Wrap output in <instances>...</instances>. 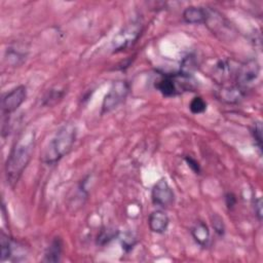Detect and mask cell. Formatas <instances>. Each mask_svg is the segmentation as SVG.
<instances>
[{
	"mask_svg": "<svg viewBox=\"0 0 263 263\" xmlns=\"http://www.w3.org/2000/svg\"><path fill=\"white\" fill-rule=\"evenodd\" d=\"M35 142L34 130L23 132L14 141L5 162V177L10 187L13 188L16 185L28 166L34 152Z\"/></svg>",
	"mask_w": 263,
	"mask_h": 263,
	"instance_id": "cell-1",
	"label": "cell"
},
{
	"mask_svg": "<svg viewBox=\"0 0 263 263\" xmlns=\"http://www.w3.org/2000/svg\"><path fill=\"white\" fill-rule=\"evenodd\" d=\"M77 128L75 124L68 122L61 126L48 142L42 155V161L47 165L58 163L66 156L76 141Z\"/></svg>",
	"mask_w": 263,
	"mask_h": 263,
	"instance_id": "cell-2",
	"label": "cell"
},
{
	"mask_svg": "<svg viewBox=\"0 0 263 263\" xmlns=\"http://www.w3.org/2000/svg\"><path fill=\"white\" fill-rule=\"evenodd\" d=\"M196 80L193 75L186 74L180 70L174 73H159L154 81V87L163 97L173 98L187 91L196 89Z\"/></svg>",
	"mask_w": 263,
	"mask_h": 263,
	"instance_id": "cell-3",
	"label": "cell"
},
{
	"mask_svg": "<svg viewBox=\"0 0 263 263\" xmlns=\"http://www.w3.org/2000/svg\"><path fill=\"white\" fill-rule=\"evenodd\" d=\"M142 30L143 26L139 21H134L122 27L112 39L111 46L113 51L118 52L132 47L141 36Z\"/></svg>",
	"mask_w": 263,
	"mask_h": 263,
	"instance_id": "cell-4",
	"label": "cell"
},
{
	"mask_svg": "<svg viewBox=\"0 0 263 263\" xmlns=\"http://www.w3.org/2000/svg\"><path fill=\"white\" fill-rule=\"evenodd\" d=\"M129 90L130 85L126 80L114 81L103 99L101 114L109 113L121 105L126 100Z\"/></svg>",
	"mask_w": 263,
	"mask_h": 263,
	"instance_id": "cell-5",
	"label": "cell"
},
{
	"mask_svg": "<svg viewBox=\"0 0 263 263\" xmlns=\"http://www.w3.org/2000/svg\"><path fill=\"white\" fill-rule=\"evenodd\" d=\"M260 74V65L257 60L250 59L239 64L236 69L234 83L238 86L248 89L250 84L255 82Z\"/></svg>",
	"mask_w": 263,
	"mask_h": 263,
	"instance_id": "cell-6",
	"label": "cell"
},
{
	"mask_svg": "<svg viewBox=\"0 0 263 263\" xmlns=\"http://www.w3.org/2000/svg\"><path fill=\"white\" fill-rule=\"evenodd\" d=\"M26 99L27 87L25 85H18L5 92L1 99V111L3 117H8L11 113L15 112Z\"/></svg>",
	"mask_w": 263,
	"mask_h": 263,
	"instance_id": "cell-7",
	"label": "cell"
},
{
	"mask_svg": "<svg viewBox=\"0 0 263 263\" xmlns=\"http://www.w3.org/2000/svg\"><path fill=\"white\" fill-rule=\"evenodd\" d=\"M151 200L160 208H168L175 202V193L165 179L158 180L152 187Z\"/></svg>",
	"mask_w": 263,
	"mask_h": 263,
	"instance_id": "cell-8",
	"label": "cell"
},
{
	"mask_svg": "<svg viewBox=\"0 0 263 263\" xmlns=\"http://www.w3.org/2000/svg\"><path fill=\"white\" fill-rule=\"evenodd\" d=\"M247 90L248 89L242 88L235 83H227L219 85V88L216 90L215 96L219 101L225 104L233 105L241 102L245 99V97L247 96Z\"/></svg>",
	"mask_w": 263,
	"mask_h": 263,
	"instance_id": "cell-9",
	"label": "cell"
},
{
	"mask_svg": "<svg viewBox=\"0 0 263 263\" xmlns=\"http://www.w3.org/2000/svg\"><path fill=\"white\" fill-rule=\"evenodd\" d=\"M237 66L230 60H219L212 67V77L219 85L227 84L229 79L235 77Z\"/></svg>",
	"mask_w": 263,
	"mask_h": 263,
	"instance_id": "cell-10",
	"label": "cell"
},
{
	"mask_svg": "<svg viewBox=\"0 0 263 263\" xmlns=\"http://www.w3.org/2000/svg\"><path fill=\"white\" fill-rule=\"evenodd\" d=\"M28 57V48L25 44L14 43L7 47L4 55V60L7 65L12 67L21 66Z\"/></svg>",
	"mask_w": 263,
	"mask_h": 263,
	"instance_id": "cell-11",
	"label": "cell"
},
{
	"mask_svg": "<svg viewBox=\"0 0 263 263\" xmlns=\"http://www.w3.org/2000/svg\"><path fill=\"white\" fill-rule=\"evenodd\" d=\"M170 218L167 214L161 210L153 211L148 217V226L150 230L157 234H162L167 230Z\"/></svg>",
	"mask_w": 263,
	"mask_h": 263,
	"instance_id": "cell-12",
	"label": "cell"
},
{
	"mask_svg": "<svg viewBox=\"0 0 263 263\" xmlns=\"http://www.w3.org/2000/svg\"><path fill=\"white\" fill-rule=\"evenodd\" d=\"M182 17L187 24H205L209 17V9L202 6H188L183 10Z\"/></svg>",
	"mask_w": 263,
	"mask_h": 263,
	"instance_id": "cell-13",
	"label": "cell"
},
{
	"mask_svg": "<svg viewBox=\"0 0 263 263\" xmlns=\"http://www.w3.org/2000/svg\"><path fill=\"white\" fill-rule=\"evenodd\" d=\"M63 247H64L63 239L60 236L53 237L45 250L42 261L48 262V263L60 262L63 255V250H64Z\"/></svg>",
	"mask_w": 263,
	"mask_h": 263,
	"instance_id": "cell-14",
	"label": "cell"
},
{
	"mask_svg": "<svg viewBox=\"0 0 263 263\" xmlns=\"http://www.w3.org/2000/svg\"><path fill=\"white\" fill-rule=\"evenodd\" d=\"M190 233L194 241L201 248H206L210 242V229L208 225L202 221H197L190 228Z\"/></svg>",
	"mask_w": 263,
	"mask_h": 263,
	"instance_id": "cell-15",
	"label": "cell"
},
{
	"mask_svg": "<svg viewBox=\"0 0 263 263\" xmlns=\"http://www.w3.org/2000/svg\"><path fill=\"white\" fill-rule=\"evenodd\" d=\"M118 235H119V231L117 228L110 227V226L103 227L99 231V233L96 237V243H97V246L104 247V246L108 245L109 242H111L114 238L118 237Z\"/></svg>",
	"mask_w": 263,
	"mask_h": 263,
	"instance_id": "cell-16",
	"label": "cell"
},
{
	"mask_svg": "<svg viewBox=\"0 0 263 263\" xmlns=\"http://www.w3.org/2000/svg\"><path fill=\"white\" fill-rule=\"evenodd\" d=\"M66 95V89L65 88H50L47 90V92L44 95L42 98V105L46 107H51L59 103Z\"/></svg>",
	"mask_w": 263,
	"mask_h": 263,
	"instance_id": "cell-17",
	"label": "cell"
},
{
	"mask_svg": "<svg viewBox=\"0 0 263 263\" xmlns=\"http://www.w3.org/2000/svg\"><path fill=\"white\" fill-rule=\"evenodd\" d=\"M1 261L9 260L13 255V247L15 242L13 239L8 236V234H5L3 231L1 232Z\"/></svg>",
	"mask_w": 263,
	"mask_h": 263,
	"instance_id": "cell-18",
	"label": "cell"
},
{
	"mask_svg": "<svg viewBox=\"0 0 263 263\" xmlns=\"http://www.w3.org/2000/svg\"><path fill=\"white\" fill-rule=\"evenodd\" d=\"M251 136L253 138L259 156H262V124L260 121H256L253 123L251 127Z\"/></svg>",
	"mask_w": 263,
	"mask_h": 263,
	"instance_id": "cell-19",
	"label": "cell"
},
{
	"mask_svg": "<svg viewBox=\"0 0 263 263\" xmlns=\"http://www.w3.org/2000/svg\"><path fill=\"white\" fill-rule=\"evenodd\" d=\"M206 102L199 96L194 97L189 103V109L192 114H201L206 110Z\"/></svg>",
	"mask_w": 263,
	"mask_h": 263,
	"instance_id": "cell-20",
	"label": "cell"
},
{
	"mask_svg": "<svg viewBox=\"0 0 263 263\" xmlns=\"http://www.w3.org/2000/svg\"><path fill=\"white\" fill-rule=\"evenodd\" d=\"M121 248L125 253H129L136 246L137 239L132 233H124L123 236L120 238Z\"/></svg>",
	"mask_w": 263,
	"mask_h": 263,
	"instance_id": "cell-21",
	"label": "cell"
},
{
	"mask_svg": "<svg viewBox=\"0 0 263 263\" xmlns=\"http://www.w3.org/2000/svg\"><path fill=\"white\" fill-rule=\"evenodd\" d=\"M211 222H212V226H213L216 234L219 236H223L225 233V225H224L223 219L219 215L214 214L211 217Z\"/></svg>",
	"mask_w": 263,
	"mask_h": 263,
	"instance_id": "cell-22",
	"label": "cell"
},
{
	"mask_svg": "<svg viewBox=\"0 0 263 263\" xmlns=\"http://www.w3.org/2000/svg\"><path fill=\"white\" fill-rule=\"evenodd\" d=\"M184 160L186 162V164L188 165V167L196 175H199L201 173V166L200 163L197 159H195L194 157L190 156V155H186L184 156Z\"/></svg>",
	"mask_w": 263,
	"mask_h": 263,
	"instance_id": "cell-23",
	"label": "cell"
},
{
	"mask_svg": "<svg viewBox=\"0 0 263 263\" xmlns=\"http://www.w3.org/2000/svg\"><path fill=\"white\" fill-rule=\"evenodd\" d=\"M224 200L228 210H233L237 203V197L233 192H226L224 195Z\"/></svg>",
	"mask_w": 263,
	"mask_h": 263,
	"instance_id": "cell-24",
	"label": "cell"
},
{
	"mask_svg": "<svg viewBox=\"0 0 263 263\" xmlns=\"http://www.w3.org/2000/svg\"><path fill=\"white\" fill-rule=\"evenodd\" d=\"M253 209L255 216L259 222L262 221V199L261 197H256L253 200Z\"/></svg>",
	"mask_w": 263,
	"mask_h": 263,
	"instance_id": "cell-25",
	"label": "cell"
}]
</instances>
